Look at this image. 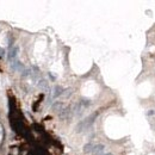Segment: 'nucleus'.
Masks as SVG:
<instances>
[{"mask_svg": "<svg viewBox=\"0 0 155 155\" xmlns=\"http://www.w3.org/2000/svg\"><path fill=\"white\" fill-rule=\"evenodd\" d=\"M17 55H18V47H15V48H12V49L10 50V53H8V60H10V63L18 61Z\"/></svg>", "mask_w": 155, "mask_h": 155, "instance_id": "nucleus-1", "label": "nucleus"}, {"mask_svg": "<svg viewBox=\"0 0 155 155\" xmlns=\"http://www.w3.org/2000/svg\"><path fill=\"white\" fill-rule=\"evenodd\" d=\"M104 149H105V147L103 144H97V146H93V149L91 153L92 155H103Z\"/></svg>", "mask_w": 155, "mask_h": 155, "instance_id": "nucleus-2", "label": "nucleus"}, {"mask_svg": "<svg viewBox=\"0 0 155 155\" xmlns=\"http://www.w3.org/2000/svg\"><path fill=\"white\" fill-rule=\"evenodd\" d=\"M38 87L41 90H43V91H48L49 90V84L45 80H41L38 82Z\"/></svg>", "mask_w": 155, "mask_h": 155, "instance_id": "nucleus-3", "label": "nucleus"}, {"mask_svg": "<svg viewBox=\"0 0 155 155\" xmlns=\"http://www.w3.org/2000/svg\"><path fill=\"white\" fill-rule=\"evenodd\" d=\"M63 92V88L62 87H60V86H55V88H54V92H53V96L51 98H58L61 93Z\"/></svg>", "mask_w": 155, "mask_h": 155, "instance_id": "nucleus-4", "label": "nucleus"}]
</instances>
